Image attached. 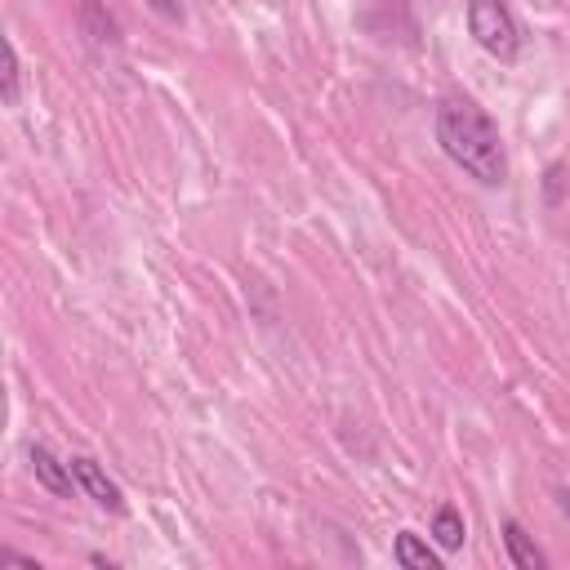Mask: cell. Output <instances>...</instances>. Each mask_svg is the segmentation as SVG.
<instances>
[{
    "instance_id": "obj_1",
    "label": "cell",
    "mask_w": 570,
    "mask_h": 570,
    "mask_svg": "<svg viewBox=\"0 0 570 570\" xmlns=\"http://www.w3.org/2000/svg\"><path fill=\"white\" fill-rule=\"evenodd\" d=\"M436 142L476 183L499 187L508 178V156H503V142H499V129L476 102H468V98L441 102L436 107Z\"/></svg>"
},
{
    "instance_id": "obj_2",
    "label": "cell",
    "mask_w": 570,
    "mask_h": 570,
    "mask_svg": "<svg viewBox=\"0 0 570 570\" xmlns=\"http://www.w3.org/2000/svg\"><path fill=\"white\" fill-rule=\"evenodd\" d=\"M468 31L499 62H512L521 53V31L503 0H468Z\"/></svg>"
},
{
    "instance_id": "obj_3",
    "label": "cell",
    "mask_w": 570,
    "mask_h": 570,
    "mask_svg": "<svg viewBox=\"0 0 570 570\" xmlns=\"http://www.w3.org/2000/svg\"><path fill=\"white\" fill-rule=\"evenodd\" d=\"M71 476H76V485L98 503V508H107V512H120L125 508V499H120V490H116V481L94 463V459H85V454H76L71 459Z\"/></svg>"
},
{
    "instance_id": "obj_4",
    "label": "cell",
    "mask_w": 570,
    "mask_h": 570,
    "mask_svg": "<svg viewBox=\"0 0 570 570\" xmlns=\"http://www.w3.org/2000/svg\"><path fill=\"white\" fill-rule=\"evenodd\" d=\"M31 468H36V481L49 490V494H71L76 490V476H71V463H58L45 445H31Z\"/></svg>"
},
{
    "instance_id": "obj_5",
    "label": "cell",
    "mask_w": 570,
    "mask_h": 570,
    "mask_svg": "<svg viewBox=\"0 0 570 570\" xmlns=\"http://www.w3.org/2000/svg\"><path fill=\"white\" fill-rule=\"evenodd\" d=\"M503 543H508V557H512L517 570H543V566H548L521 521H503Z\"/></svg>"
},
{
    "instance_id": "obj_6",
    "label": "cell",
    "mask_w": 570,
    "mask_h": 570,
    "mask_svg": "<svg viewBox=\"0 0 570 570\" xmlns=\"http://www.w3.org/2000/svg\"><path fill=\"white\" fill-rule=\"evenodd\" d=\"M392 552H396V566H405V570H441V557H436L414 530H401Z\"/></svg>"
},
{
    "instance_id": "obj_7",
    "label": "cell",
    "mask_w": 570,
    "mask_h": 570,
    "mask_svg": "<svg viewBox=\"0 0 570 570\" xmlns=\"http://www.w3.org/2000/svg\"><path fill=\"white\" fill-rule=\"evenodd\" d=\"M432 534H436V543H441L445 552L463 548L468 525H463V517H459V508H454V503H441V508H436V517H432Z\"/></svg>"
},
{
    "instance_id": "obj_8",
    "label": "cell",
    "mask_w": 570,
    "mask_h": 570,
    "mask_svg": "<svg viewBox=\"0 0 570 570\" xmlns=\"http://www.w3.org/2000/svg\"><path fill=\"white\" fill-rule=\"evenodd\" d=\"M80 22L94 31V40H98V45H111V40H116V22H111V18L98 9V0H85V9H80Z\"/></svg>"
},
{
    "instance_id": "obj_9",
    "label": "cell",
    "mask_w": 570,
    "mask_h": 570,
    "mask_svg": "<svg viewBox=\"0 0 570 570\" xmlns=\"http://www.w3.org/2000/svg\"><path fill=\"white\" fill-rule=\"evenodd\" d=\"M18 85H22L18 49H13V40H4V107H13V102H18Z\"/></svg>"
},
{
    "instance_id": "obj_10",
    "label": "cell",
    "mask_w": 570,
    "mask_h": 570,
    "mask_svg": "<svg viewBox=\"0 0 570 570\" xmlns=\"http://www.w3.org/2000/svg\"><path fill=\"white\" fill-rule=\"evenodd\" d=\"M557 503H561V512L570 517V490H557Z\"/></svg>"
}]
</instances>
